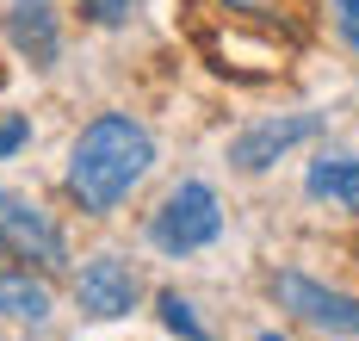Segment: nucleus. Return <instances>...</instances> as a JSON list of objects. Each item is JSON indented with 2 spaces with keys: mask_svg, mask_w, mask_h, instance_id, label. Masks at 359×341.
Wrapping results in <instances>:
<instances>
[{
  "mask_svg": "<svg viewBox=\"0 0 359 341\" xmlns=\"http://www.w3.org/2000/svg\"><path fill=\"white\" fill-rule=\"evenodd\" d=\"M217 229H223L217 192L205 187V180H186V187H174L161 199V211H155V224H149V242L168 248V255H192V248L217 242Z\"/></svg>",
  "mask_w": 359,
  "mask_h": 341,
  "instance_id": "nucleus-2",
  "label": "nucleus"
},
{
  "mask_svg": "<svg viewBox=\"0 0 359 341\" xmlns=\"http://www.w3.org/2000/svg\"><path fill=\"white\" fill-rule=\"evenodd\" d=\"M6 32H13V44L32 56V62H50L56 56V19L43 13V0H32V6H19L13 19H6Z\"/></svg>",
  "mask_w": 359,
  "mask_h": 341,
  "instance_id": "nucleus-9",
  "label": "nucleus"
},
{
  "mask_svg": "<svg viewBox=\"0 0 359 341\" xmlns=\"http://www.w3.org/2000/svg\"><path fill=\"white\" fill-rule=\"evenodd\" d=\"M149 161H155V143H149V131L137 118H124V112L93 118L69 155V187L81 199V211H111L149 174Z\"/></svg>",
  "mask_w": 359,
  "mask_h": 341,
  "instance_id": "nucleus-1",
  "label": "nucleus"
},
{
  "mask_svg": "<svg viewBox=\"0 0 359 341\" xmlns=\"http://www.w3.org/2000/svg\"><path fill=\"white\" fill-rule=\"evenodd\" d=\"M0 248L19 255V261H37V267H62L56 224L37 211L32 199H19V192H0Z\"/></svg>",
  "mask_w": 359,
  "mask_h": 341,
  "instance_id": "nucleus-3",
  "label": "nucleus"
},
{
  "mask_svg": "<svg viewBox=\"0 0 359 341\" xmlns=\"http://www.w3.org/2000/svg\"><path fill=\"white\" fill-rule=\"evenodd\" d=\"M25 131H32L25 118H6V124H0V155H13V149H19V143H25Z\"/></svg>",
  "mask_w": 359,
  "mask_h": 341,
  "instance_id": "nucleus-14",
  "label": "nucleus"
},
{
  "mask_svg": "<svg viewBox=\"0 0 359 341\" xmlns=\"http://www.w3.org/2000/svg\"><path fill=\"white\" fill-rule=\"evenodd\" d=\"M273 292H279V304H285L291 316L316 323L328 335H359V298H347V292H328V286L304 279V273H279Z\"/></svg>",
  "mask_w": 359,
  "mask_h": 341,
  "instance_id": "nucleus-4",
  "label": "nucleus"
},
{
  "mask_svg": "<svg viewBox=\"0 0 359 341\" xmlns=\"http://www.w3.org/2000/svg\"><path fill=\"white\" fill-rule=\"evenodd\" d=\"M81 310L87 316H124L130 304H137V273L118 261V255H100V261L81 267Z\"/></svg>",
  "mask_w": 359,
  "mask_h": 341,
  "instance_id": "nucleus-6",
  "label": "nucleus"
},
{
  "mask_svg": "<svg viewBox=\"0 0 359 341\" xmlns=\"http://www.w3.org/2000/svg\"><path fill=\"white\" fill-rule=\"evenodd\" d=\"M334 19H341V38L359 50V0H334Z\"/></svg>",
  "mask_w": 359,
  "mask_h": 341,
  "instance_id": "nucleus-13",
  "label": "nucleus"
},
{
  "mask_svg": "<svg viewBox=\"0 0 359 341\" xmlns=\"http://www.w3.org/2000/svg\"><path fill=\"white\" fill-rule=\"evenodd\" d=\"M236 19H248V25H266V32H279L285 44H304V13H310V0H223Z\"/></svg>",
  "mask_w": 359,
  "mask_h": 341,
  "instance_id": "nucleus-8",
  "label": "nucleus"
},
{
  "mask_svg": "<svg viewBox=\"0 0 359 341\" xmlns=\"http://www.w3.org/2000/svg\"><path fill=\"white\" fill-rule=\"evenodd\" d=\"M316 131H323V118H316V112L266 118V124H254V131H242V137L229 143V161H236L242 174H260V168H273L291 143H304V137H316Z\"/></svg>",
  "mask_w": 359,
  "mask_h": 341,
  "instance_id": "nucleus-5",
  "label": "nucleus"
},
{
  "mask_svg": "<svg viewBox=\"0 0 359 341\" xmlns=\"http://www.w3.org/2000/svg\"><path fill=\"white\" fill-rule=\"evenodd\" d=\"M0 316H13V323H43V316H50V292L37 286L32 273H0Z\"/></svg>",
  "mask_w": 359,
  "mask_h": 341,
  "instance_id": "nucleus-10",
  "label": "nucleus"
},
{
  "mask_svg": "<svg viewBox=\"0 0 359 341\" xmlns=\"http://www.w3.org/2000/svg\"><path fill=\"white\" fill-rule=\"evenodd\" d=\"M81 13L100 19V25H124L130 19V0H81Z\"/></svg>",
  "mask_w": 359,
  "mask_h": 341,
  "instance_id": "nucleus-12",
  "label": "nucleus"
},
{
  "mask_svg": "<svg viewBox=\"0 0 359 341\" xmlns=\"http://www.w3.org/2000/svg\"><path fill=\"white\" fill-rule=\"evenodd\" d=\"M304 187H310V199L359 211V155H316L310 174H304Z\"/></svg>",
  "mask_w": 359,
  "mask_h": 341,
  "instance_id": "nucleus-7",
  "label": "nucleus"
},
{
  "mask_svg": "<svg viewBox=\"0 0 359 341\" xmlns=\"http://www.w3.org/2000/svg\"><path fill=\"white\" fill-rule=\"evenodd\" d=\"M260 341H285V335H260Z\"/></svg>",
  "mask_w": 359,
  "mask_h": 341,
  "instance_id": "nucleus-15",
  "label": "nucleus"
},
{
  "mask_svg": "<svg viewBox=\"0 0 359 341\" xmlns=\"http://www.w3.org/2000/svg\"><path fill=\"white\" fill-rule=\"evenodd\" d=\"M161 323H168L174 335H186V341H211V335H205V323L192 316V304L180 298V292H161Z\"/></svg>",
  "mask_w": 359,
  "mask_h": 341,
  "instance_id": "nucleus-11",
  "label": "nucleus"
}]
</instances>
